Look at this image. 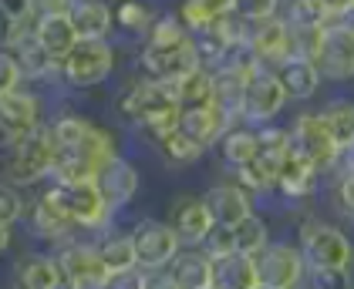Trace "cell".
Masks as SVG:
<instances>
[{
	"instance_id": "obj_1",
	"label": "cell",
	"mask_w": 354,
	"mask_h": 289,
	"mask_svg": "<svg viewBox=\"0 0 354 289\" xmlns=\"http://www.w3.org/2000/svg\"><path fill=\"white\" fill-rule=\"evenodd\" d=\"M48 134L55 145V172L61 182H88L118 148L115 134L75 108H57L48 118Z\"/></svg>"
},
{
	"instance_id": "obj_2",
	"label": "cell",
	"mask_w": 354,
	"mask_h": 289,
	"mask_svg": "<svg viewBox=\"0 0 354 289\" xmlns=\"http://www.w3.org/2000/svg\"><path fill=\"white\" fill-rule=\"evenodd\" d=\"M115 114H118L122 121H129L132 128H138L149 141H156L159 134L176 128L179 105H176L172 88L136 78L132 84H125V88L115 94Z\"/></svg>"
},
{
	"instance_id": "obj_3",
	"label": "cell",
	"mask_w": 354,
	"mask_h": 289,
	"mask_svg": "<svg viewBox=\"0 0 354 289\" xmlns=\"http://www.w3.org/2000/svg\"><path fill=\"white\" fill-rule=\"evenodd\" d=\"M294 242L304 256L307 272L310 269H351L354 263V246L348 229L337 226L334 219H324V215L304 212L297 222V232H294Z\"/></svg>"
},
{
	"instance_id": "obj_4",
	"label": "cell",
	"mask_w": 354,
	"mask_h": 289,
	"mask_svg": "<svg viewBox=\"0 0 354 289\" xmlns=\"http://www.w3.org/2000/svg\"><path fill=\"white\" fill-rule=\"evenodd\" d=\"M41 195L71 222L75 232H91V236H98V232H105V229L115 226V222H111L115 212L109 209V202L102 199V192L95 188L91 179H88V182L48 179L44 188H41Z\"/></svg>"
},
{
	"instance_id": "obj_5",
	"label": "cell",
	"mask_w": 354,
	"mask_h": 289,
	"mask_svg": "<svg viewBox=\"0 0 354 289\" xmlns=\"http://www.w3.org/2000/svg\"><path fill=\"white\" fill-rule=\"evenodd\" d=\"M51 172H55V145H51L48 125L10 141L7 148H0V179L3 182L17 185V188H34V185L48 182Z\"/></svg>"
},
{
	"instance_id": "obj_6",
	"label": "cell",
	"mask_w": 354,
	"mask_h": 289,
	"mask_svg": "<svg viewBox=\"0 0 354 289\" xmlns=\"http://www.w3.org/2000/svg\"><path fill=\"white\" fill-rule=\"evenodd\" d=\"M115 57L111 41H78L57 61V84L64 91H95L115 74Z\"/></svg>"
},
{
	"instance_id": "obj_7",
	"label": "cell",
	"mask_w": 354,
	"mask_h": 289,
	"mask_svg": "<svg viewBox=\"0 0 354 289\" xmlns=\"http://www.w3.org/2000/svg\"><path fill=\"white\" fill-rule=\"evenodd\" d=\"M253 266H257L260 286L304 289V283H307V266H304V256H300L297 242L290 236L270 239V242L253 256Z\"/></svg>"
},
{
	"instance_id": "obj_8",
	"label": "cell",
	"mask_w": 354,
	"mask_h": 289,
	"mask_svg": "<svg viewBox=\"0 0 354 289\" xmlns=\"http://www.w3.org/2000/svg\"><path fill=\"white\" fill-rule=\"evenodd\" d=\"M290 105L280 81L273 74V68H250L246 74V88H243V108H240V125L246 128H263V125H273L283 108Z\"/></svg>"
},
{
	"instance_id": "obj_9",
	"label": "cell",
	"mask_w": 354,
	"mask_h": 289,
	"mask_svg": "<svg viewBox=\"0 0 354 289\" xmlns=\"http://www.w3.org/2000/svg\"><path fill=\"white\" fill-rule=\"evenodd\" d=\"M287 132H290V155L310 161V165L321 172L324 182L334 179L337 148H334V141H330V134H327L321 114H317V111H300L297 118L287 125Z\"/></svg>"
},
{
	"instance_id": "obj_10",
	"label": "cell",
	"mask_w": 354,
	"mask_h": 289,
	"mask_svg": "<svg viewBox=\"0 0 354 289\" xmlns=\"http://www.w3.org/2000/svg\"><path fill=\"white\" fill-rule=\"evenodd\" d=\"M55 266L61 272V286L64 289H102L109 283V272L95 252V242L75 236L68 242H61L55 252Z\"/></svg>"
},
{
	"instance_id": "obj_11",
	"label": "cell",
	"mask_w": 354,
	"mask_h": 289,
	"mask_svg": "<svg viewBox=\"0 0 354 289\" xmlns=\"http://www.w3.org/2000/svg\"><path fill=\"white\" fill-rule=\"evenodd\" d=\"M132 249H136V266L142 272H159L169 269V263L179 256V239L176 232L165 226V219H138L136 226L129 229Z\"/></svg>"
},
{
	"instance_id": "obj_12",
	"label": "cell",
	"mask_w": 354,
	"mask_h": 289,
	"mask_svg": "<svg viewBox=\"0 0 354 289\" xmlns=\"http://www.w3.org/2000/svg\"><path fill=\"white\" fill-rule=\"evenodd\" d=\"M41 125H48V101L37 91H14L0 98V148H7L10 141L37 132Z\"/></svg>"
},
{
	"instance_id": "obj_13",
	"label": "cell",
	"mask_w": 354,
	"mask_h": 289,
	"mask_svg": "<svg viewBox=\"0 0 354 289\" xmlns=\"http://www.w3.org/2000/svg\"><path fill=\"white\" fill-rule=\"evenodd\" d=\"M321 185H324V179H321V172L310 161H304L297 155H287L280 161V168H277L273 195L263 199V202H277L280 209H287V206H310L314 195H321Z\"/></svg>"
},
{
	"instance_id": "obj_14",
	"label": "cell",
	"mask_w": 354,
	"mask_h": 289,
	"mask_svg": "<svg viewBox=\"0 0 354 289\" xmlns=\"http://www.w3.org/2000/svg\"><path fill=\"white\" fill-rule=\"evenodd\" d=\"M314 68L321 71V78L334 81V84L354 81V30L344 21H334L321 30Z\"/></svg>"
},
{
	"instance_id": "obj_15",
	"label": "cell",
	"mask_w": 354,
	"mask_h": 289,
	"mask_svg": "<svg viewBox=\"0 0 354 289\" xmlns=\"http://www.w3.org/2000/svg\"><path fill=\"white\" fill-rule=\"evenodd\" d=\"M91 182L102 192V199L109 202L111 212H122L138 199V192H142V172H138V165L125 155V152H115V155L95 172Z\"/></svg>"
},
{
	"instance_id": "obj_16",
	"label": "cell",
	"mask_w": 354,
	"mask_h": 289,
	"mask_svg": "<svg viewBox=\"0 0 354 289\" xmlns=\"http://www.w3.org/2000/svg\"><path fill=\"white\" fill-rule=\"evenodd\" d=\"M243 48L253 54V61L260 68H277L280 61L294 57V44H290V24L277 14L267 21H246L243 30Z\"/></svg>"
},
{
	"instance_id": "obj_17",
	"label": "cell",
	"mask_w": 354,
	"mask_h": 289,
	"mask_svg": "<svg viewBox=\"0 0 354 289\" xmlns=\"http://www.w3.org/2000/svg\"><path fill=\"white\" fill-rule=\"evenodd\" d=\"M165 226L176 232L179 246L183 249H199L206 236L213 232V219H209V209L203 202V195H176L169 202V215H165Z\"/></svg>"
},
{
	"instance_id": "obj_18",
	"label": "cell",
	"mask_w": 354,
	"mask_h": 289,
	"mask_svg": "<svg viewBox=\"0 0 354 289\" xmlns=\"http://www.w3.org/2000/svg\"><path fill=\"white\" fill-rule=\"evenodd\" d=\"M203 202H206V209H209L213 226H223V229H236L243 219H250V215L257 212L253 195L246 192L243 185L233 182V179L213 182L203 192Z\"/></svg>"
},
{
	"instance_id": "obj_19",
	"label": "cell",
	"mask_w": 354,
	"mask_h": 289,
	"mask_svg": "<svg viewBox=\"0 0 354 289\" xmlns=\"http://www.w3.org/2000/svg\"><path fill=\"white\" fill-rule=\"evenodd\" d=\"M24 226H28L30 239H37V242H44V246H61V242H68V239H75L78 232L71 229V222L61 215V212L44 199V195H34L28 199V212H24Z\"/></svg>"
},
{
	"instance_id": "obj_20",
	"label": "cell",
	"mask_w": 354,
	"mask_h": 289,
	"mask_svg": "<svg viewBox=\"0 0 354 289\" xmlns=\"http://www.w3.org/2000/svg\"><path fill=\"white\" fill-rule=\"evenodd\" d=\"M78 41H111V0H71L64 10Z\"/></svg>"
},
{
	"instance_id": "obj_21",
	"label": "cell",
	"mask_w": 354,
	"mask_h": 289,
	"mask_svg": "<svg viewBox=\"0 0 354 289\" xmlns=\"http://www.w3.org/2000/svg\"><path fill=\"white\" fill-rule=\"evenodd\" d=\"M7 279H10V289H64L51 252H24V256H17L10 272H7Z\"/></svg>"
},
{
	"instance_id": "obj_22",
	"label": "cell",
	"mask_w": 354,
	"mask_h": 289,
	"mask_svg": "<svg viewBox=\"0 0 354 289\" xmlns=\"http://www.w3.org/2000/svg\"><path fill=\"white\" fill-rule=\"evenodd\" d=\"M273 74L280 81L287 101H310V98H317L321 88H324L321 71H317L314 61H307V57H287V61H280V64L273 68Z\"/></svg>"
},
{
	"instance_id": "obj_23",
	"label": "cell",
	"mask_w": 354,
	"mask_h": 289,
	"mask_svg": "<svg viewBox=\"0 0 354 289\" xmlns=\"http://www.w3.org/2000/svg\"><path fill=\"white\" fill-rule=\"evenodd\" d=\"M246 68L240 64H223L213 71V108L223 114V121L233 128L240 125V108H243V88H246Z\"/></svg>"
},
{
	"instance_id": "obj_24",
	"label": "cell",
	"mask_w": 354,
	"mask_h": 289,
	"mask_svg": "<svg viewBox=\"0 0 354 289\" xmlns=\"http://www.w3.org/2000/svg\"><path fill=\"white\" fill-rule=\"evenodd\" d=\"M226 128H230V125L223 121V114H219L213 105L183 108V111L176 114V132L183 134L186 141H192L196 148H203V152H209Z\"/></svg>"
},
{
	"instance_id": "obj_25",
	"label": "cell",
	"mask_w": 354,
	"mask_h": 289,
	"mask_svg": "<svg viewBox=\"0 0 354 289\" xmlns=\"http://www.w3.org/2000/svg\"><path fill=\"white\" fill-rule=\"evenodd\" d=\"M30 37H34V44L41 48V51L48 54L51 61H61L64 54L71 51L75 44H78V34L71 30L68 24V17L64 14H51V17H34V24H30Z\"/></svg>"
},
{
	"instance_id": "obj_26",
	"label": "cell",
	"mask_w": 354,
	"mask_h": 289,
	"mask_svg": "<svg viewBox=\"0 0 354 289\" xmlns=\"http://www.w3.org/2000/svg\"><path fill=\"white\" fill-rule=\"evenodd\" d=\"M213 152H216L219 165L226 168V172H236V168H243L246 161H253L257 158V128H246V125H233V128H226V132L219 134V141L213 145Z\"/></svg>"
},
{
	"instance_id": "obj_27",
	"label": "cell",
	"mask_w": 354,
	"mask_h": 289,
	"mask_svg": "<svg viewBox=\"0 0 354 289\" xmlns=\"http://www.w3.org/2000/svg\"><path fill=\"white\" fill-rule=\"evenodd\" d=\"M95 252H98V259H102L109 276H122V272L138 269L132 239H129V232H122V229H115V226L95 236Z\"/></svg>"
},
{
	"instance_id": "obj_28",
	"label": "cell",
	"mask_w": 354,
	"mask_h": 289,
	"mask_svg": "<svg viewBox=\"0 0 354 289\" xmlns=\"http://www.w3.org/2000/svg\"><path fill=\"white\" fill-rule=\"evenodd\" d=\"M162 10H156L152 0H111V21H115V30L129 34L132 41H145L149 27L156 24Z\"/></svg>"
},
{
	"instance_id": "obj_29",
	"label": "cell",
	"mask_w": 354,
	"mask_h": 289,
	"mask_svg": "<svg viewBox=\"0 0 354 289\" xmlns=\"http://www.w3.org/2000/svg\"><path fill=\"white\" fill-rule=\"evenodd\" d=\"M172 276V283L179 289H209L213 276V259L203 249H179V256L165 269Z\"/></svg>"
},
{
	"instance_id": "obj_30",
	"label": "cell",
	"mask_w": 354,
	"mask_h": 289,
	"mask_svg": "<svg viewBox=\"0 0 354 289\" xmlns=\"http://www.w3.org/2000/svg\"><path fill=\"white\" fill-rule=\"evenodd\" d=\"M260 279H257V266L250 256H223V259H213V276H209V289H257Z\"/></svg>"
},
{
	"instance_id": "obj_31",
	"label": "cell",
	"mask_w": 354,
	"mask_h": 289,
	"mask_svg": "<svg viewBox=\"0 0 354 289\" xmlns=\"http://www.w3.org/2000/svg\"><path fill=\"white\" fill-rule=\"evenodd\" d=\"M189 41H192V34L183 27V21L172 10H165V14L156 17V24L149 27V34L142 41V51H152V54L183 51V48H189Z\"/></svg>"
},
{
	"instance_id": "obj_32",
	"label": "cell",
	"mask_w": 354,
	"mask_h": 289,
	"mask_svg": "<svg viewBox=\"0 0 354 289\" xmlns=\"http://www.w3.org/2000/svg\"><path fill=\"white\" fill-rule=\"evenodd\" d=\"M317 114H321V121H324V128L337 152L344 145H351L354 141V98H344V94L327 98L324 105L317 108Z\"/></svg>"
},
{
	"instance_id": "obj_33",
	"label": "cell",
	"mask_w": 354,
	"mask_h": 289,
	"mask_svg": "<svg viewBox=\"0 0 354 289\" xmlns=\"http://www.w3.org/2000/svg\"><path fill=\"white\" fill-rule=\"evenodd\" d=\"M10 54H14V61H17L24 81H57V64L34 44L30 30H24V34L17 37V44L10 48Z\"/></svg>"
},
{
	"instance_id": "obj_34",
	"label": "cell",
	"mask_w": 354,
	"mask_h": 289,
	"mask_svg": "<svg viewBox=\"0 0 354 289\" xmlns=\"http://www.w3.org/2000/svg\"><path fill=\"white\" fill-rule=\"evenodd\" d=\"M172 14L183 21V27L189 34H199V30H206L213 24L216 17L233 14V0H179V7Z\"/></svg>"
},
{
	"instance_id": "obj_35",
	"label": "cell",
	"mask_w": 354,
	"mask_h": 289,
	"mask_svg": "<svg viewBox=\"0 0 354 289\" xmlns=\"http://www.w3.org/2000/svg\"><path fill=\"white\" fill-rule=\"evenodd\" d=\"M152 145H156L159 158H162L172 172H186V168H192V165H199V161H203V155H206L203 148H196L192 141H186V138L176 132V128H172V132H165V134H159Z\"/></svg>"
},
{
	"instance_id": "obj_36",
	"label": "cell",
	"mask_w": 354,
	"mask_h": 289,
	"mask_svg": "<svg viewBox=\"0 0 354 289\" xmlns=\"http://www.w3.org/2000/svg\"><path fill=\"white\" fill-rule=\"evenodd\" d=\"M172 94H176L179 111H183V108L213 105V71H206V68H192L189 74L172 88Z\"/></svg>"
},
{
	"instance_id": "obj_37",
	"label": "cell",
	"mask_w": 354,
	"mask_h": 289,
	"mask_svg": "<svg viewBox=\"0 0 354 289\" xmlns=\"http://www.w3.org/2000/svg\"><path fill=\"white\" fill-rule=\"evenodd\" d=\"M270 219L263 215V212H253L250 219H243L236 229H233V242H236V252L240 256H257L267 242H270Z\"/></svg>"
},
{
	"instance_id": "obj_38",
	"label": "cell",
	"mask_w": 354,
	"mask_h": 289,
	"mask_svg": "<svg viewBox=\"0 0 354 289\" xmlns=\"http://www.w3.org/2000/svg\"><path fill=\"white\" fill-rule=\"evenodd\" d=\"M280 17L290 27H314V30L334 24L321 0H280Z\"/></svg>"
},
{
	"instance_id": "obj_39",
	"label": "cell",
	"mask_w": 354,
	"mask_h": 289,
	"mask_svg": "<svg viewBox=\"0 0 354 289\" xmlns=\"http://www.w3.org/2000/svg\"><path fill=\"white\" fill-rule=\"evenodd\" d=\"M24 212H28V195H24V188H17V185H10V182L0 179V226L17 229V226L24 222Z\"/></svg>"
},
{
	"instance_id": "obj_40",
	"label": "cell",
	"mask_w": 354,
	"mask_h": 289,
	"mask_svg": "<svg viewBox=\"0 0 354 289\" xmlns=\"http://www.w3.org/2000/svg\"><path fill=\"white\" fill-rule=\"evenodd\" d=\"M257 148H260V155L273 158V161H283V158L290 155V132H287V125H263V128H257Z\"/></svg>"
},
{
	"instance_id": "obj_41",
	"label": "cell",
	"mask_w": 354,
	"mask_h": 289,
	"mask_svg": "<svg viewBox=\"0 0 354 289\" xmlns=\"http://www.w3.org/2000/svg\"><path fill=\"white\" fill-rule=\"evenodd\" d=\"M307 289H354L351 269H310Z\"/></svg>"
},
{
	"instance_id": "obj_42",
	"label": "cell",
	"mask_w": 354,
	"mask_h": 289,
	"mask_svg": "<svg viewBox=\"0 0 354 289\" xmlns=\"http://www.w3.org/2000/svg\"><path fill=\"white\" fill-rule=\"evenodd\" d=\"M233 14L243 21H267L280 14V0H233Z\"/></svg>"
},
{
	"instance_id": "obj_43",
	"label": "cell",
	"mask_w": 354,
	"mask_h": 289,
	"mask_svg": "<svg viewBox=\"0 0 354 289\" xmlns=\"http://www.w3.org/2000/svg\"><path fill=\"white\" fill-rule=\"evenodd\" d=\"M209 259H223V256H233L236 252V242H233V229H223V226H213V232L206 236V242L199 246Z\"/></svg>"
},
{
	"instance_id": "obj_44",
	"label": "cell",
	"mask_w": 354,
	"mask_h": 289,
	"mask_svg": "<svg viewBox=\"0 0 354 289\" xmlns=\"http://www.w3.org/2000/svg\"><path fill=\"white\" fill-rule=\"evenodd\" d=\"M21 88H24V74H21L14 54L0 51V98H3V94H14V91H21Z\"/></svg>"
},
{
	"instance_id": "obj_45",
	"label": "cell",
	"mask_w": 354,
	"mask_h": 289,
	"mask_svg": "<svg viewBox=\"0 0 354 289\" xmlns=\"http://www.w3.org/2000/svg\"><path fill=\"white\" fill-rule=\"evenodd\" d=\"M34 24V21H30ZM30 24H17L14 17H7L3 10H0V51H10L14 44H17V37L24 34V30H30Z\"/></svg>"
},
{
	"instance_id": "obj_46",
	"label": "cell",
	"mask_w": 354,
	"mask_h": 289,
	"mask_svg": "<svg viewBox=\"0 0 354 289\" xmlns=\"http://www.w3.org/2000/svg\"><path fill=\"white\" fill-rule=\"evenodd\" d=\"M102 289H145V272L132 269V272H122V276H109V283Z\"/></svg>"
},
{
	"instance_id": "obj_47",
	"label": "cell",
	"mask_w": 354,
	"mask_h": 289,
	"mask_svg": "<svg viewBox=\"0 0 354 289\" xmlns=\"http://www.w3.org/2000/svg\"><path fill=\"white\" fill-rule=\"evenodd\" d=\"M0 10L7 17H14L17 24H30L34 14H30V0H0Z\"/></svg>"
},
{
	"instance_id": "obj_48",
	"label": "cell",
	"mask_w": 354,
	"mask_h": 289,
	"mask_svg": "<svg viewBox=\"0 0 354 289\" xmlns=\"http://www.w3.org/2000/svg\"><path fill=\"white\" fill-rule=\"evenodd\" d=\"M71 0H30V14L34 17H51V14H64Z\"/></svg>"
},
{
	"instance_id": "obj_49",
	"label": "cell",
	"mask_w": 354,
	"mask_h": 289,
	"mask_svg": "<svg viewBox=\"0 0 354 289\" xmlns=\"http://www.w3.org/2000/svg\"><path fill=\"white\" fill-rule=\"evenodd\" d=\"M321 3H324V10L334 17V21H344V17L354 10V0H321Z\"/></svg>"
},
{
	"instance_id": "obj_50",
	"label": "cell",
	"mask_w": 354,
	"mask_h": 289,
	"mask_svg": "<svg viewBox=\"0 0 354 289\" xmlns=\"http://www.w3.org/2000/svg\"><path fill=\"white\" fill-rule=\"evenodd\" d=\"M351 172H354V141L337 152V168H334V175H351Z\"/></svg>"
},
{
	"instance_id": "obj_51",
	"label": "cell",
	"mask_w": 354,
	"mask_h": 289,
	"mask_svg": "<svg viewBox=\"0 0 354 289\" xmlns=\"http://www.w3.org/2000/svg\"><path fill=\"white\" fill-rule=\"evenodd\" d=\"M145 289H179V286L172 283V276L165 269H159V272H145Z\"/></svg>"
},
{
	"instance_id": "obj_52",
	"label": "cell",
	"mask_w": 354,
	"mask_h": 289,
	"mask_svg": "<svg viewBox=\"0 0 354 289\" xmlns=\"http://www.w3.org/2000/svg\"><path fill=\"white\" fill-rule=\"evenodd\" d=\"M10 246H14V229H7V226H0V259L10 252Z\"/></svg>"
},
{
	"instance_id": "obj_53",
	"label": "cell",
	"mask_w": 354,
	"mask_h": 289,
	"mask_svg": "<svg viewBox=\"0 0 354 289\" xmlns=\"http://www.w3.org/2000/svg\"><path fill=\"white\" fill-rule=\"evenodd\" d=\"M344 24H348V27H351V30H354V10H351V14H348V17H344Z\"/></svg>"
},
{
	"instance_id": "obj_54",
	"label": "cell",
	"mask_w": 354,
	"mask_h": 289,
	"mask_svg": "<svg viewBox=\"0 0 354 289\" xmlns=\"http://www.w3.org/2000/svg\"><path fill=\"white\" fill-rule=\"evenodd\" d=\"M344 229H348V236H351V246H354V222H351V226H344Z\"/></svg>"
},
{
	"instance_id": "obj_55",
	"label": "cell",
	"mask_w": 354,
	"mask_h": 289,
	"mask_svg": "<svg viewBox=\"0 0 354 289\" xmlns=\"http://www.w3.org/2000/svg\"><path fill=\"white\" fill-rule=\"evenodd\" d=\"M257 289H270V286H257Z\"/></svg>"
},
{
	"instance_id": "obj_56",
	"label": "cell",
	"mask_w": 354,
	"mask_h": 289,
	"mask_svg": "<svg viewBox=\"0 0 354 289\" xmlns=\"http://www.w3.org/2000/svg\"><path fill=\"white\" fill-rule=\"evenodd\" d=\"M0 289H3V286H0Z\"/></svg>"
},
{
	"instance_id": "obj_57",
	"label": "cell",
	"mask_w": 354,
	"mask_h": 289,
	"mask_svg": "<svg viewBox=\"0 0 354 289\" xmlns=\"http://www.w3.org/2000/svg\"><path fill=\"white\" fill-rule=\"evenodd\" d=\"M304 289H307V286H304Z\"/></svg>"
}]
</instances>
